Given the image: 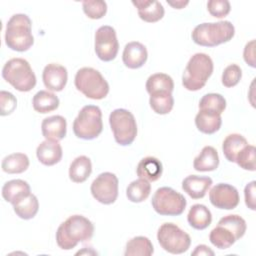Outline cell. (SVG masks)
<instances>
[{
  "instance_id": "cell-20",
  "label": "cell",
  "mask_w": 256,
  "mask_h": 256,
  "mask_svg": "<svg viewBox=\"0 0 256 256\" xmlns=\"http://www.w3.org/2000/svg\"><path fill=\"white\" fill-rule=\"evenodd\" d=\"M211 185L212 179L208 176L189 175L182 181V189L192 199L203 198Z\"/></svg>"
},
{
  "instance_id": "cell-10",
  "label": "cell",
  "mask_w": 256,
  "mask_h": 256,
  "mask_svg": "<svg viewBox=\"0 0 256 256\" xmlns=\"http://www.w3.org/2000/svg\"><path fill=\"white\" fill-rule=\"evenodd\" d=\"M156 213L163 216L181 215L187 205L185 197L170 187L158 188L151 200Z\"/></svg>"
},
{
  "instance_id": "cell-34",
  "label": "cell",
  "mask_w": 256,
  "mask_h": 256,
  "mask_svg": "<svg viewBox=\"0 0 256 256\" xmlns=\"http://www.w3.org/2000/svg\"><path fill=\"white\" fill-rule=\"evenodd\" d=\"M145 87L149 94L157 91H168L172 93L174 89V82L168 74L154 73L148 77Z\"/></svg>"
},
{
  "instance_id": "cell-37",
  "label": "cell",
  "mask_w": 256,
  "mask_h": 256,
  "mask_svg": "<svg viewBox=\"0 0 256 256\" xmlns=\"http://www.w3.org/2000/svg\"><path fill=\"white\" fill-rule=\"evenodd\" d=\"M255 147L253 145H246L237 155L235 162L244 170L255 171Z\"/></svg>"
},
{
  "instance_id": "cell-44",
  "label": "cell",
  "mask_w": 256,
  "mask_h": 256,
  "mask_svg": "<svg viewBox=\"0 0 256 256\" xmlns=\"http://www.w3.org/2000/svg\"><path fill=\"white\" fill-rule=\"evenodd\" d=\"M167 3L175 9H182L189 3V1H167Z\"/></svg>"
},
{
  "instance_id": "cell-40",
  "label": "cell",
  "mask_w": 256,
  "mask_h": 256,
  "mask_svg": "<svg viewBox=\"0 0 256 256\" xmlns=\"http://www.w3.org/2000/svg\"><path fill=\"white\" fill-rule=\"evenodd\" d=\"M17 106V100L15 96L8 92L2 90L0 92V114L1 116H6L11 114Z\"/></svg>"
},
{
  "instance_id": "cell-19",
  "label": "cell",
  "mask_w": 256,
  "mask_h": 256,
  "mask_svg": "<svg viewBox=\"0 0 256 256\" xmlns=\"http://www.w3.org/2000/svg\"><path fill=\"white\" fill-rule=\"evenodd\" d=\"M62 147L57 141L45 140L36 149V156L40 163L45 166H53L62 159Z\"/></svg>"
},
{
  "instance_id": "cell-1",
  "label": "cell",
  "mask_w": 256,
  "mask_h": 256,
  "mask_svg": "<svg viewBox=\"0 0 256 256\" xmlns=\"http://www.w3.org/2000/svg\"><path fill=\"white\" fill-rule=\"evenodd\" d=\"M94 225L82 215H72L62 222L56 231L57 245L63 250H71L79 242H85L92 238Z\"/></svg>"
},
{
  "instance_id": "cell-41",
  "label": "cell",
  "mask_w": 256,
  "mask_h": 256,
  "mask_svg": "<svg viewBox=\"0 0 256 256\" xmlns=\"http://www.w3.org/2000/svg\"><path fill=\"white\" fill-rule=\"evenodd\" d=\"M255 181H251L245 186L244 189V197L245 204L251 210H255Z\"/></svg>"
},
{
  "instance_id": "cell-31",
  "label": "cell",
  "mask_w": 256,
  "mask_h": 256,
  "mask_svg": "<svg viewBox=\"0 0 256 256\" xmlns=\"http://www.w3.org/2000/svg\"><path fill=\"white\" fill-rule=\"evenodd\" d=\"M154 252L153 244L149 238L145 236H136L130 239L126 243L125 247V256H150Z\"/></svg>"
},
{
  "instance_id": "cell-39",
  "label": "cell",
  "mask_w": 256,
  "mask_h": 256,
  "mask_svg": "<svg viewBox=\"0 0 256 256\" xmlns=\"http://www.w3.org/2000/svg\"><path fill=\"white\" fill-rule=\"evenodd\" d=\"M207 9L213 17L223 18L229 14L231 5L227 0H209L207 2Z\"/></svg>"
},
{
  "instance_id": "cell-3",
  "label": "cell",
  "mask_w": 256,
  "mask_h": 256,
  "mask_svg": "<svg viewBox=\"0 0 256 256\" xmlns=\"http://www.w3.org/2000/svg\"><path fill=\"white\" fill-rule=\"evenodd\" d=\"M246 221L239 215L230 214L222 217L209 235L210 242L218 249H228L246 232Z\"/></svg>"
},
{
  "instance_id": "cell-6",
  "label": "cell",
  "mask_w": 256,
  "mask_h": 256,
  "mask_svg": "<svg viewBox=\"0 0 256 256\" xmlns=\"http://www.w3.org/2000/svg\"><path fill=\"white\" fill-rule=\"evenodd\" d=\"M3 79L20 92H28L36 85V75L29 62L23 58H12L2 68Z\"/></svg>"
},
{
  "instance_id": "cell-17",
  "label": "cell",
  "mask_w": 256,
  "mask_h": 256,
  "mask_svg": "<svg viewBox=\"0 0 256 256\" xmlns=\"http://www.w3.org/2000/svg\"><path fill=\"white\" fill-rule=\"evenodd\" d=\"M41 132L46 140L59 142L66 136V119L61 115L46 117L41 123Z\"/></svg>"
},
{
  "instance_id": "cell-26",
  "label": "cell",
  "mask_w": 256,
  "mask_h": 256,
  "mask_svg": "<svg viewBox=\"0 0 256 256\" xmlns=\"http://www.w3.org/2000/svg\"><path fill=\"white\" fill-rule=\"evenodd\" d=\"M187 221L192 228L196 230H204L211 224L212 214L205 205L194 204L188 212Z\"/></svg>"
},
{
  "instance_id": "cell-4",
  "label": "cell",
  "mask_w": 256,
  "mask_h": 256,
  "mask_svg": "<svg viewBox=\"0 0 256 256\" xmlns=\"http://www.w3.org/2000/svg\"><path fill=\"white\" fill-rule=\"evenodd\" d=\"M235 34L234 25L227 20L198 24L192 31L194 43L204 47H214L230 41Z\"/></svg>"
},
{
  "instance_id": "cell-2",
  "label": "cell",
  "mask_w": 256,
  "mask_h": 256,
  "mask_svg": "<svg viewBox=\"0 0 256 256\" xmlns=\"http://www.w3.org/2000/svg\"><path fill=\"white\" fill-rule=\"evenodd\" d=\"M4 38L5 44L11 50L24 52L30 49L34 43L31 19L22 13L12 15L7 21Z\"/></svg>"
},
{
  "instance_id": "cell-14",
  "label": "cell",
  "mask_w": 256,
  "mask_h": 256,
  "mask_svg": "<svg viewBox=\"0 0 256 256\" xmlns=\"http://www.w3.org/2000/svg\"><path fill=\"white\" fill-rule=\"evenodd\" d=\"M209 200L211 204L224 210H232L239 204L238 190L227 183H218L213 186L209 192Z\"/></svg>"
},
{
  "instance_id": "cell-15",
  "label": "cell",
  "mask_w": 256,
  "mask_h": 256,
  "mask_svg": "<svg viewBox=\"0 0 256 256\" xmlns=\"http://www.w3.org/2000/svg\"><path fill=\"white\" fill-rule=\"evenodd\" d=\"M42 80L48 90L62 91L68 80L67 69L60 64L50 63L43 69Z\"/></svg>"
},
{
  "instance_id": "cell-13",
  "label": "cell",
  "mask_w": 256,
  "mask_h": 256,
  "mask_svg": "<svg viewBox=\"0 0 256 256\" xmlns=\"http://www.w3.org/2000/svg\"><path fill=\"white\" fill-rule=\"evenodd\" d=\"M118 178L111 172L99 174L92 182L90 191L92 196L100 203L110 205L118 197Z\"/></svg>"
},
{
  "instance_id": "cell-18",
  "label": "cell",
  "mask_w": 256,
  "mask_h": 256,
  "mask_svg": "<svg viewBox=\"0 0 256 256\" xmlns=\"http://www.w3.org/2000/svg\"><path fill=\"white\" fill-rule=\"evenodd\" d=\"M132 4L137 8L139 17L148 23L161 20L165 13L163 5L156 0H133Z\"/></svg>"
},
{
  "instance_id": "cell-28",
  "label": "cell",
  "mask_w": 256,
  "mask_h": 256,
  "mask_svg": "<svg viewBox=\"0 0 256 256\" xmlns=\"http://www.w3.org/2000/svg\"><path fill=\"white\" fill-rule=\"evenodd\" d=\"M2 170L8 174H20L29 167V158L24 153H12L3 158Z\"/></svg>"
},
{
  "instance_id": "cell-8",
  "label": "cell",
  "mask_w": 256,
  "mask_h": 256,
  "mask_svg": "<svg viewBox=\"0 0 256 256\" xmlns=\"http://www.w3.org/2000/svg\"><path fill=\"white\" fill-rule=\"evenodd\" d=\"M102 129V112L101 109L95 105L82 107L73 121V132L75 136L80 139H95L101 134Z\"/></svg>"
},
{
  "instance_id": "cell-30",
  "label": "cell",
  "mask_w": 256,
  "mask_h": 256,
  "mask_svg": "<svg viewBox=\"0 0 256 256\" xmlns=\"http://www.w3.org/2000/svg\"><path fill=\"white\" fill-rule=\"evenodd\" d=\"M149 104L155 113L165 115L171 112L174 106V98L171 92L157 91L150 94Z\"/></svg>"
},
{
  "instance_id": "cell-35",
  "label": "cell",
  "mask_w": 256,
  "mask_h": 256,
  "mask_svg": "<svg viewBox=\"0 0 256 256\" xmlns=\"http://www.w3.org/2000/svg\"><path fill=\"white\" fill-rule=\"evenodd\" d=\"M226 108L225 98L218 93L205 94L199 102V110H206L217 114H222Z\"/></svg>"
},
{
  "instance_id": "cell-43",
  "label": "cell",
  "mask_w": 256,
  "mask_h": 256,
  "mask_svg": "<svg viewBox=\"0 0 256 256\" xmlns=\"http://www.w3.org/2000/svg\"><path fill=\"white\" fill-rule=\"evenodd\" d=\"M192 255L193 256H195V255H211V256H213L214 251H212L207 245L200 244V245L196 246L195 250L192 252Z\"/></svg>"
},
{
  "instance_id": "cell-7",
  "label": "cell",
  "mask_w": 256,
  "mask_h": 256,
  "mask_svg": "<svg viewBox=\"0 0 256 256\" xmlns=\"http://www.w3.org/2000/svg\"><path fill=\"white\" fill-rule=\"evenodd\" d=\"M74 84L78 91L93 100H101L109 93V84L102 74L92 68H80L75 75Z\"/></svg>"
},
{
  "instance_id": "cell-27",
  "label": "cell",
  "mask_w": 256,
  "mask_h": 256,
  "mask_svg": "<svg viewBox=\"0 0 256 256\" xmlns=\"http://www.w3.org/2000/svg\"><path fill=\"white\" fill-rule=\"evenodd\" d=\"M59 98L48 90L38 91L32 99L33 109L41 114L52 112L59 107Z\"/></svg>"
},
{
  "instance_id": "cell-5",
  "label": "cell",
  "mask_w": 256,
  "mask_h": 256,
  "mask_svg": "<svg viewBox=\"0 0 256 256\" xmlns=\"http://www.w3.org/2000/svg\"><path fill=\"white\" fill-rule=\"evenodd\" d=\"M213 61L205 53H196L189 59L183 75L182 85L189 91L202 89L213 73Z\"/></svg>"
},
{
  "instance_id": "cell-22",
  "label": "cell",
  "mask_w": 256,
  "mask_h": 256,
  "mask_svg": "<svg viewBox=\"0 0 256 256\" xmlns=\"http://www.w3.org/2000/svg\"><path fill=\"white\" fill-rule=\"evenodd\" d=\"M163 172V166L159 159L152 156H147L140 160L137 165L136 173L139 178L149 182L157 181Z\"/></svg>"
},
{
  "instance_id": "cell-38",
  "label": "cell",
  "mask_w": 256,
  "mask_h": 256,
  "mask_svg": "<svg viewBox=\"0 0 256 256\" xmlns=\"http://www.w3.org/2000/svg\"><path fill=\"white\" fill-rule=\"evenodd\" d=\"M242 77V70L240 68V66H238L237 64H230L228 65L223 73H222V84L227 87V88H231L236 86L239 81L241 80Z\"/></svg>"
},
{
  "instance_id": "cell-11",
  "label": "cell",
  "mask_w": 256,
  "mask_h": 256,
  "mask_svg": "<svg viewBox=\"0 0 256 256\" xmlns=\"http://www.w3.org/2000/svg\"><path fill=\"white\" fill-rule=\"evenodd\" d=\"M157 240L160 246L171 254H182L191 245V238L176 224L163 223L157 232Z\"/></svg>"
},
{
  "instance_id": "cell-32",
  "label": "cell",
  "mask_w": 256,
  "mask_h": 256,
  "mask_svg": "<svg viewBox=\"0 0 256 256\" xmlns=\"http://www.w3.org/2000/svg\"><path fill=\"white\" fill-rule=\"evenodd\" d=\"M151 192V185L149 181L139 178L137 180L132 181L127 189H126V196L128 200L133 203H140L145 201Z\"/></svg>"
},
{
  "instance_id": "cell-42",
  "label": "cell",
  "mask_w": 256,
  "mask_h": 256,
  "mask_svg": "<svg viewBox=\"0 0 256 256\" xmlns=\"http://www.w3.org/2000/svg\"><path fill=\"white\" fill-rule=\"evenodd\" d=\"M243 58L249 66H251L252 68H255L256 65H255V40L254 39L245 45L244 51H243Z\"/></svg>"
},
{
  "instance_id": "cell-24",
  "label": "cell",
  "mask_w": 256,
  "mask_h": 256,
  "mask_svg": "<svg viewBox=\"0 0 256 256\" xmlns=\"http://www.w3.org/2000/svg\"><path fill=\"white\" fill-rule=\"evenodd\" d=\"M221 124V115L214 112L199 110V112L195 116V125L197 129L204 134H214L220 129Z\"/></svg>"
},
{
  "instance_id": "cell-23",
  "label": "cell",
  "mask_w": 256,
  "mask_h": 256,
  "mask_svg": "<svg viewBox=\"0 0 256 256\" xmlns=\"http://www.w3.org/2000/svg\"><path fill=\"white\" fill-rule=\"evenodd\" d=\"M218 166L219 155L217 150L212 146H204L193 161V168L199 172L214 171Z\"/></svg>"
},
{
  "instance_id": "cell-21",
  "label": "cell",
  "mask_w": 256,
  "mask_h": 256,
  "mask_svg": "<svg viewBox=\"0 0 256 256\" xmlns=\"http://www.w3.org/2000/svg\"><path fill=\"white\" fill-rule=\"evenodd\" d=\"M31 194L29 184L22 179L7 181L2 187V197L12 205L23 200Z\"/></svg>"
},
{
  "instance_id": "cell-16",
  "label": "cell",
  "mask_w": 256,
  "mask_h": 256,
  "mask_svg": "<svg viewBox=\"0 0 256 256\" xmlns=\"http://www.w3.org/2000/svg\"><path fill=\"white\" fill-rule=\"evenodd\" d=\"M148 57L146 47L137 41L129 42L125 45L122 53V61L129 69H138L142 67Z\"/></svg>"
},
{
  "instance_id": "cell-33",
  "label": "cell",
  "mask_w": 256,
  "mask_h": 256,
  "mask_svg": "<svg viewBox=\"0 0 256 256\" xmlns=\"http://www.w3.org/2000/svg\"><path fill=\"white\" fill-rule=\"evenodd\" d=\"M14 212L16 215L24 220H29L35 217L39 209V202L34 194H30L23 200L13 205Z\"/></svg>"
},
{
  "instance_id": "cell-29",
  "label": "cell",
  "mask_w": 256,
  "mask_h": 256,
  "mask_svg": "<svg viewBox=\"0 0 256 256\" xmlns=\"http://www.w3.org/2000/svg\"><path fill=\"white\" fill-rule=\"evenodd\" d=\"M248 144L247 140L241 134H229L223 141L222 150L225 158L229 162H235L238 153Z\"/></svg>"
},
{
  "instance_id": "cell-36",
  "label": "cell",
  "mask_w": 256,
  "mask_h": 256,
  "mask_svg": "<svg viewBox=\"0 0 256 256\" xmlns=\"http://www.w3.org/2000/svg\"><path fill=\"white\" fill-rule=\"evenodd\" d=\"M82 8L90 19H101L107 12V4L101 0H86L82 2Z\"/></svg>"
},
{
  "instance_id": "cell-9",
  "label": "cell",
  "mask_w": 256,
  "mask_h": 256,
  "mask_svg": "<svg viewBox=\"0 0 256 256\" xmlns=\"http://www.w3.org/2000/svg\"><path fill=\"white\" fill-rule=\"evenodd\" d=\"M109 124L115 141L121 146L133 143L137 136V124L134 115L127 109L118 108L109 115Z\"/></svg>"
},
{
  "instance_id": "cell-25",
  "label": "cell",
  "mask_w": 256,
  "mask_h": 256,
  "mask_svg": "<svg viewBox=\"0 0 256 256\" xmlns=\"http://www.w3.org/2000/svg\"><path fill=\"white\" fill-rule=\"evenodd\" d=\"M92 172L91 160L85 156L81 155L76 157L70 164L69 167V178L72 182L83 183L85 182Z\"/></svg>"
},
{
  "instance_id": "cell-12",
  "label": "cell",
  "mask_w": 256,
  "mask_h": 256,
  "mask_svg": "<svg viewBox=\"0 0 256 256\" xmlns=\"http://www.w3.org/2000/svg\"><path fill=\"white\" fill-rule=\"evenodd\" d=\"M94 48L97 57L104 62H109L116 58L119 43L116 31L112 26L103 25L96 30Z\"/></svg>"
}]
</instances>
